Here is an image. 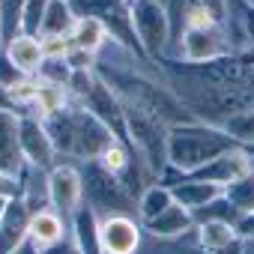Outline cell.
I'll use <instances>...</instances> for the list:
<instances>
[{"label":"cell","instance_id":"obj_1","mask_svg":"<svg viewBox=\"0 0 254 254\" xmlns=\"http://www.w3.org/2000/svg\"><path fill=\"white\" fill-rule=\"evenodd\" d=\"M42 123L51 135V144H54L60 162H75V165L96 162V159L105 156V150L114 141H120L96 114H90L78 102H72L60 114L45 117Z\"/></svg>","mask_w":254,"mask_h":254},{"label":"cell","instance_id":"obj_2","mask_svg":"<svg viewBox=\"0 0 254 254\" xmlns=\"http://www.w3.org/2000/svg\"><path fill=\"white\" fill-rule=\"evenodd\" d=\"M239 147L221 126L203 123V120H189L168 129V168L177 174H197L206 168L212 159L221 153Z\"/></svg>","mask_w":254,"mask_h":254},{"label":"cell","instance_id":"obj_3","mask_svg":"<svg viewBox=\"0 0 254 254\" xmlns=\"http://www.w3.org/2000/svg\"><path fill=\"white\" fill-rule=\"evenodd\" d=\"M123 114H126V144L141 159L150 180L159 183V177L168 171V126L156 120L150 111L126 99H123Z\"/></svg>","mask_w":254,"mask_h":254},{"label":"cell","instance_id":"obj_4","mask_svg":"<svg viewBox=\"0 0 254 254\" xmlns=\"http://www.w3.org/2000/svg\"><path fill=\"white\" fill-rule=\"evenodd\" d=\"M81 180H84V203L99 215H114V212H132L135 194L117 174H111L99 159L96 162H81Z\"/></svg>","mask_w":254,"mask_h":254},{"label":"cell","instance_id":"obj_5","mask_svg":"<svg viewBox=\"0 0 254 254\" xmlns=\"http://www.w3.org/2000/svg\"><path fill=\"white\" fill-rule=\"evenodd\" d=\"M132 24L141 42V51L150 63H162L168 51H174V27L162 0H135L132 3Z\"/></svg>","mask_w":254,"mask_h":254},{"label":"cell","instance_id":"obj_6","mask_svg":"<svg viewBox=\"0 0 254 254\" xmlns=\"http://www.w3.org/2000/svg\"><path fill=\"white\" fill-rule=\"evenodd\" d=\"M177 63H189V66H200V63H212L218 57L233 54V42L227 27H183L177 45Z\"/></svg>","mask_w":254,"mask_h":254},{"label":"cell","instance_id":"obj_7","mask_svg":"<svg viewBox=\"0 0 254 254\" xmlns=\"http://www.w3.org/2000/svg\"><path fill=\"white\" fill-rule=\"evenodd\" d=\"M48 206L66 221H72L75 212L84 206V180L75 162H57L48 171Z\"/></svg>","mask_w":254,"mask_h":254},{"label":"cell","instance_id":"obj_8","mask_svg":"<svg viewBox=\"0 0 254 254\" xmlns=\"http://www.w3.org/2000/svg\"><path fill=\"white\" fill-rule=\"evenodd\" d=\"M99 242L102 254H138L144 242V224L132 218V212H114L99 218Z\"/></svg>","mask_w":254,"mask_h":254},{"label":"cell","instance_id":"obj_9","mask_svg":"<svg viewBox=\"0 0 254 254\" xmlns=\"http://www.w3.org/2000/svg\"><path fill=\"white\" fill-rule=\"evenodd\" d=\"M78 105H84L90 114H96L108 129L120 138V141H126V114H123V99H120V93L96 72V81H93V87H90V93L78 102Z\"/></svg>","mask_w":254,"mask_h":254},{"label":"cell","instance_id":"obj_10","mask_svg":"<svg viewBox=\"0 0 254 254\" xmlns=\"http://www.w3.org/2000/svg\"><path fill=\"white\" fill-rule=\"evenodd\" d=\"M18 135H21V153H24V162L27 165H36V168L51 171L60 162L57 159V150L51 144V135L45 129V123L36 114H30V111L21 114V120H18Z\"/></svg>","mask_w":254,"mask_h":254},{"label":"cell","instance_id":"obj_11","mask_svg":"<svg viewBox=\"0 0 254 254\" xmlns=\"http://www.w3.org/2000/svg\"><path fill=\"white\" fill-rule=\"evenodd\" d=\"M254 171V153L248 150V147H233V150H227V153H221L218 159H212L206 168H200L197 174H191V177H197V180H206V183H215L218 189H227L230 183H236V180H242L245 174H251Z\"/></svg>","mask_w":254,"mask_h":254},{"label":"cell","instance_id":"obj_12","mask_svg":"<svg viewBox=\"0 0 254 254\" xmlns=\"http://www.w3.org/2000/svg\"><path fill=\"white\" fill-rule=\"evenodd\" d=\"M18 111H0V174L21 177L24 171V153H21V135H18Z\"/></svg>","mask_w":254,"mask_h":254},{"label":"cell","instance_id":"obj_13","mask_svg":"<svg viewBox=\"0 0 254 254\" xmlns=\"http://www.w3.org/2000/svg\"><path fill=\"white\" fill-rule=\"evenodd\" d=\"M168 189H171V197H174L180 206H186L191 215H194L197 209H203L206 203H212L215 197H221V191H224V189H218L215 183L197 180V177H191V174H177V180H171Z\"/></svg>","mask_w":254,"mask_h":254},{"label":"cell","instance_id":"obj_14","mask_svg":"<svg viewBox=\"0 0 254 254\" xmlns=\"http://www.w3.org/2000/svg\"><path fill=\"white\" fill-rule=\"evenodd\" d=\"M194 239L206 254H230L245 242V239H239L236 224H230V221H197Z\"/></svg>","mask_w":254,"mask_h":254},{"label":"cell","instance_id":"obj_15","mask_svg":"<svg viewBox=\"0 0 254 254\" xmlns=\"http://www.w3.org/2000/svg\"><path fill=\"white\" fill-rule=\"evenodd\" d=\"M144 233H150L153 239H183V236L194 233V215L174 200L162 215H156L153 221L144 224Z\"/></svg>","mask_w":254,"mask_h":254},{"label":"cell","instance_id":"obj_16","mask_svg":"<svg viewBox=\"0 0 254 254\" xmlns=\"http://www.w3.org/2000/svg\"><path fill=\"white\" fill-rule=\"evenodd\" d=\"M3 54L9 57V63L21 72V75H39L42 63H45V54H42V42L39 36H30V33H18L15 39H9L3 45Z\"/></svg>","mask_w":254,"mask_h":254},{"label":"cell","instance_id":"obj_17","mask_svg":"<svg viewBox=\"0 0 254 254\" xmlns=\"http://www.w3.org/2000/svg\"><path fill=\"white\" fill-rule=\"evenodd\" d=\"M27 224H30V209L24 206L21 197H15L0 218V254H12L27 242Z\"/></svg>","mask_w":254,"mask_h":254},{"label":"cell","instance_id":"obj_18","mask_svg":"<svg viewBox=\"0 0 254 254\" xmlns=\"http://www.w3.org/2000/svg\"><path fill=\"white\" fill-rule=\"evenodd\" d=\"M66 236H69V221H66L60 212H54L51 206L30 215L27 239H30L36 248H48V245H54V242H60V239H66Z\"/></svg>","mask_w":254,"mask_h":254},{"label":"cell","instance_id":"obj_19","mask_svg":"<svg viewBox=\"0 0 254 254\" xmlns=\"http://www.w3.org/2000/svg\"><path fill=\"white\" fill-rule=\"evenodd\" d=\"M69 36H72L75 51H81V54H87V57H93V60H96V57L108 48V42H111L105 24L96 21V18H75V27H72Z\"/></svg>","mask_w":254,"mask_h":254},{"label":"cell","instance_id":"obj_20","mask_svg":"<svg viewBox=\"0 0 254 254\" xmlns=\"http://www.w3.org/2000/svg\"><path fill=\"white\" fill-rule=\"evenodd\" d=\"M18 180H21V194L18 197L24 200L30 215L39 212V209H48V171L36 168V165H24Z\"/></svg>","mask_w":254,"mask_h":254},{"label":"cell","instance_id":"obj_21","mask_svg":"<svg viewBox=\"0 0 254 254\" xmlns=\"http://www.w3.org/2000/svg\"><path fill=\"white\" fill-rule=\"evenodd\" d=\"M69 233L78 242L81 254H102V242H99V215L84 203L75 218L69 221Z\"/></svg>","mask_w":254,"mask_h":254},{"label":"cell","instance_id":"obj_22","mask_svg":"<svg viewBox=\"0 0 254 254\" xmlns=\"http://www.w3.org/2000/svg\"><path fill=\"white\" fill-rule=\"evenodd\" d=\"M174 203V197H171V189L165 186V183H150L141 194H138V206H135V212H138V221L141 224H147V221H153L156 215H162L168 206Z\"/></svg>","mask_w":254,"mask_h":254},{"label":"cell","instance_id":"obj_23","mask_svg":"<svg viewBox=\"0 0 254 254\" xmlns=\"http://www.w3.org/2000/svg\"><path fill=\"white\" fill-rule=\"evenodd\" d=\"M72 27H75L72 6H69V3H63V0H51L48 9H45V18H42V30H39V36L72 33Z\"/></svg>","mask_w":254,"mask_h":254},{"label":"cell","instance_id":"obj_24","mask_svg":"<svg viewBox=\"0 0 254 254\" xmlns=\"http://www.w3.org/2000/svg\"><path fill=\"white\" fill-rule=\"evenodd\" d=\"M218 126H221V129H224L236 144H242V147H251V144H254V108L239 111V114L221 120Z\"/></svg>","mask_w":254,"mask_h":254},{"label":"cell","instance_id":"obj_25","mask_svg":"<svg viewBox=\"0 0 254 254\" xmlns=\"http://www.w3.org/2000/svg\"><path fill=\"white\" fill-rule=\"evenodd\" d=\"M224 197L233 203V209H236L239 215L254 212V171H251V174H245L242 180L230 183V186L224 189Z\"/></svg>","mask_w":254,"mask_h":254},{"label":"cell","instance_id":"obj_26","mask_svg":"<svg viewBox=\"0 0 254 254\" xmlns=\"http://www.w3.org/2000/svg\"><path fill=\"white\" fill-rule=\"evenodd\" d=\"M42 42V54L45 60H69L75 54V45H72V36L69 33H54V36H39Z\"/></svg>","mask_w":254,"mask_h":254},{"label":"cell","instance_id":"obj_27","mask_svg":"<svg viewBox=\"0 0 254 254\" xmlns=\"http://www.w3.org/2000/svg\"><path fill=\"white\" fill-rule=\"evenodd\" d=\"M48 3H51V0H24V12H21V33L39 36V30H42V18H45Z\"/></svg>","mask_w":254,"mask_h":254},{"label":"cell","instance_id":"obj_28","mask_svg":"<svg viewBox=\"0 0 254 254\" xmlns=\"http://www.w3.org/2000/svg\"><path fill=\"white\" fill-rule=\"evenodd\" d=\"M156 242H159V251H156V254H206V251L197 245L194 233H189V236H183V239H156Z\"/></svg>","mask_w":254,"mask_h":254},{"label":"cell","instance_id":"obj_29","mask_svg":"<svg viewBox=\"0 0 254 254\" xmlns=\"http://www.w3.org/2000/svg\"><path fill=\"white\" fill-rule=\"evenodd\" d=\"M186 9H203L221 24H227V0H186Z\"/></svg>","mask_w":254,"mask_h":254},{"label":"cell","instance_id":"obj_30","mask_svg":"<svg viewBox=\"0 0 254 254\" xmlns=\"http://www.w3.org/2000/svg\"><path fill=\"white\" fill-rule=\"evenodd\" d=\"M168 6V15H171V27H174V45L183 33V15H186V0H162Z\"/></svg>","mask_w":254,"mask_h":254},{"label":"cell","instance_id":"obj_31","mask_svg":"<svg viewBox=\"0 0 254 254\" xmlns=\"http://www.w3.org/2000/svg\"><path fill=\"white\" fill-rule=\"evenodd\" d=\"M39 251H42V254H81V248H78V242L72 239V233H69L66 239L48 245V248H39Z\"/></svg>","mask_w":254,"mask_h":254},{"label":"cell","instance_id":"obj_32","mask_svg":"<svg viewBox=\"0 0 254 254\" xmlns=\"http://www.w3.org/2000/svg\"><path fill=\"white\" fill-rule=\"evenodd\" d=\"M18 194H21V180L0 174V197H18Z\"/></svg>","mask_w":254,"mask_h":254},{"label":"cell","instance_id":"obj_33","mask_svg":"<svg viewBox=\"0 0 254 254\" xmlns=\"http://www.w3.org/2000/svg\"><path fill=\"white\" fill-rule=\"evenodd\" d=\"M236 233H239V239H245V242L254 239V212L239 215V221H236Z\"/></svg>","mask_w":254,"mask_h":254},{"label":"cell","instance_id":"obj_34","mask_svg":"<svg viewBox=\"0 0 254 254\" xmlns=\"http://www.w3.org/2000/svg\"><path fill=\"white\" fill-rule=\"evenodd\" d=\"M12 254H42V251H39V248H36V245H33V242H30V239H27V242H24V245H21V248H15V251H12Z\"/></svg>","mask_w":254,"mask_h":254},{"label":"cell","instance_id":"obj_35","mask_svg":"<svg viewBox=\"0 0 254 254\" xmlns=\"http://www.w3.org/2000/svg\"><path fill=\"white\" fill-rule=\"evenodd\" d=\"M15 197H0V218L6 215V209H9V203H12Z\"/></svg>","mask_w":254,"mask_h":254},{"label":"cell","instance_id":"obj_36","mask_svg":"<svg viewBox=\"0 0 254 254\" xmlns=\"http://www.w3.org/2000/svg\"><path fill=\"white\" fill-rule=\"evenodd\" d=\"M0 51H3V39H0Z\"/></svg>","mask_w":254,"mask_h":254},{"label":"cell","instance_id":"obj_37","mask_svg":"<svg viewBox=\"0 0 254 254\" xmlns=\"http://www.w3.org/2000/svg\"><path fill=\"white\" fill-rule=\"evenodd\" d=\"M63 3H72V0H63Z\"/></svg>","mask_w":254,"mask_h":254},{"label":"cell","instance_id":"obj_38","mask_svg":"<svg viewBox=\"0 0 254 254\" xmlns=\"http://www.w3.org/2000/svg\"><path fill=\"white\" fill-rule=\"evenodd\" d=\"M129 3H135V0H129Z\"/></svg>","mask_w":254,"mask_h":254},{"label":"cell","instance_id":"obj_39","mask_svg":"<svg viewBox=\"0 0 254 254\" xmlns=\"http://www.w3.org/2000/svg\"><path fill=\"white\" fill-rule=\"evenodd\" d=\"M251 3H254V0H251Z\"/></svg>","mask_w":254,"mask_h":254}]
</instances>
